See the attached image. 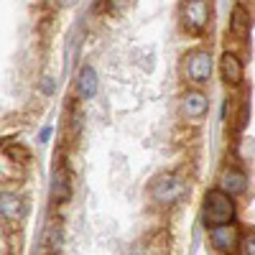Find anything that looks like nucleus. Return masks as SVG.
Here are the masks:
<instances>
[{"label":"nucleus","instance_id":"nucleus-17","mask_svg":"<svg viewBox=\"0 0 255 255\" xmlns=\"http://www.w3.org/2000/svg\"><path fill=\"white\" fill-rule=\"evenodd\" d=\"M54 3H56L59 8H74V5L79 3V0H54Z\"/></svg>","mask_w":255,"mask_h":255},{"label":"nucleus","instance_id":"nucleus-13","mask_svg":"<svg viewBox=\"0 0 255 255\" xmlns=\"http://www.w3.org/2000/svg\"><path fill=\"white\" fill-rule=\"evenodd\" d=\"M77 92L82 100H92L97 95V72L92 67H82L77 77Z\"/></svg>","mask_w":255,"mask_h":255},{"label":"nucleus","instance_id":"nucleus-1","mask_svg":"<svg viewBox=\"0 0 255 255\" xmlns=\"http://www.w3.org/2000/svg\"><path fill=\"white\" fill-rule=\"evenodd\" d=\"M235 215H238V204H235V197H230L227 191H222L220 186L217 189H209L204 194V202H202V222L204 227H217V225H227V222H235Z\"/></svg>","mask_w":255,"mask_h":255},{"label":"nucleus","instance_id":"nucleus-6","mask_svg":"<svg viewBox=\"0 0 255 255\" xmlns=\"http://www.w3.org/2000/svg\"><path fill=\"white\" fill-rule=\"evenodd\" d=\"M209 110V97L202 90H186L181 97V115L191 123H199Z\"/></svg>","mask_w":255,"mask_h":255},{"label":"nucleus","instance_id":"nucleus-3","mask_svg":"<svg viewBox=\"0 0 255 255\" xmlns=\"http://www.w3.org/2000/svg\"><path fill=\"white\" fill-rule=\"evenodd\" d=\"M181 77L191 84H207L212 79V51L209 49H191L181 61Z\"/></svg>","mask_w":255,"mask_h":255},{"label":"nucleus","instance_id":"nucleus-4","mask_svg":"<svg viewBox=\"0 0 255 255\" xmlns=\"http://www.w3.org/2000/svg\"><path fill=\"white\" fill-rule=\"evenodd\" d=\"M186 194V181H181L176 174H161L151 184V199L158 207H174Z\"/></svg>","mask_w":255,"mask_h":255},{"label":"nucleus","instance_id":"nucleus-9","mask_svg":"<svg viewBox=\"0 0 255 255\" xmlns=\"http://www.w3.org/2000/svg\"><path fill=\"white\" fill-rule=\"evenodd\" d=\"M220 74H222L227 87H240V82H243V59H240V54L227 49L220 59Z\"/></svg>","mask_w":255,"mask_h":255},{"label":"nucleus","instance_id":"nucleus-15","mask_svg":"<svg viewBox=\"0 0 255 255\" xmlns=\"http://www.w3.org/2000/svg\"><path fill=\"white\" fill-rule=\"evenodd\" d=\"M240 253H243V255H255V232H248V235H243Z\"/></svg>","mask_w":255,"mask_h":255},{"label":"nucleus","instance_id":"nucleus-14","mask_svg":"<svg viewBox=\"0 0 255 255\" xmlns=\"http://www.w3.org/2000/svg\"><path fill=\"white\" fill-rule=\"evenodd\" d=\"M3 153H5L10 161H15V163H28V161H31V151H28V148H23V145H18V143L5 145Z\"/></svg>","mask_w":255,"mask_h":255},{"label":"nucleus","instance_id":"nucleus-12","mask_svg":"<svg viewBox=\"0 0 255 255\" xmlns=\"http://www.w3.org/2000/svg\"><path fill=\"white\" fill-rule=\"evenodd\" d=\"M41 248H44L49 255H54L64 248V227H61L59 220H51L44 227V232H41Z\"/></svg>","mask_w":255,"mask_h":255},{"label":"nucleus","instance_id":"nucleus-7","mask_svg":"<svg viewBox=\"0 0 255 255\" xmlns=\"http://www.w3.org/2000/svg\"><path fill=\"white\" fill-rule=\"evenodd\" d=\"M250 26H253V15L245 5H235L232 10V18H230V31H227V38H232L235 44H245L248 36H250Z\"/></svg>","mask_w":255,"mask_h":255},{"label":"nucleus","instance_id":"nucleus-11","mask_svg":"<svg viewBox=\"0 0 255 255\" xmlns=\"http://www.w3.org/2000/svg\"><path fill=\"white\" fill-rule=\"evenodd\" d=\"M0 212H3V220L5 222H13L18 225L26 215V204L18 194H10V191H3V197H0Z\"/></svg>","mask_w":255,"mask_h":255},{"label":"nucleus","instance_id":"nucleus-5","mask_svg":"<svg viewBox=\"0 0 255 255\" xmlns=\"http://www.w3.org/2000/svg\"><path fill=\"white\" fill-rule=\"evenodd\" d=\"M207 235H209V245L215 248L217 253H222V255H235V253H240L243 232H240V227H238L235 222L209 227Z\"/></svg>","mask_w":255,"mask_h":255},{"label":"nucleus","instance_id":"nucleus-10","mask_svg":"<svg viewBox=\"0 0 255 255\" xmlns=\"http://www.w3.org/2000/svg\"><path fill=\"white\" fill-rule=\"evenodd\" d=\"M49 194H51L54 204L69 202V197H72V176H69V171L64 166H56V171L51 176V191Z\"/></svg>","mask_w":255,"mask_h":255},{"label":"nucleus","instance_id":"nucleus-16","mask_svg":"<svg viewBox=\"0 0 255 255\" xmlns=\"http://www.w3.org/2000/svg\"><path fill=\"white\" fill-rule=\"evenodd\" d=\"M108 8L113 13H123V10L130 8V0H108Z\"/></svg>","mask_w":255,"mask_h":255},{"label":"nucleus","instance_id":"nucleus-8","mask_svg":"<svg viewBox=\"0 0 255 255\" xmlns=\"http://www.w3.org/2000/svg\"><path fill=\"white\" fill-rule=\"evenodd\" d=\"M217 186L222 191H227L230 197L238 199V197H243L245 191H248V176H245V171H240L238 166H227V168H222Z\"/></svg>","mask_w":255,"mask_h":255},{"label":"nucleus","instance_id":"nucleus-2","mask_svg":"<svg viewBox=\"0 0 255 255\" xmlns=\"http://www.w3.org/2000/svg\"><path fill=\"white\" fill-rule=\"evenodd\" d=\"M179 20L186 33L204 36L212 23V3L209 0H184L179 8Z\"/></svg>","mask_w":255,"mask_h":255}]
</instances>
